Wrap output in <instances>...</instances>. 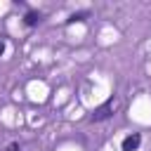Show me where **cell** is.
I'll list each match as a JSON object with an SVG mask.
<instances>
[{
  "label": "cell",
  "mask_w": 151,
  "mask_h": 151,
  "mask_svg": "<svg viewBox=\"0 0 151 151\" xmlns=\"http://www.w3.org/2000/svg\"><path fill=\"white\" fill-rule=\"evenodd\" d=\"M38 19H40V17H38L35 12H28V14H26V24H28V26H33V24H35Z\"/></svg>",
  "instance_id": "cell-3"
},
{
  "label": "cell",
  "mask_w": 151,
  "mask_h": 151,
  "mask_svg": "<svg viewBox=\"0 0 151 151\" xmlns=\"http://www.w3.org/2000/svg\"><path fill=\"white\" fill-rule=\"evenodd\" d=\"M139 144H142V134L139 132H132V134H127L123 139V151H137Z\"/></svg>",
  "instance_id": "cell-1"
},
{
  "label": "cell",
  "mask_w": 151,
  "mask_h": 151,
  "mask_svg": "<svg viewBox=\"0 0 151 151\" xmlns=\"http://www.w3.org/2000/svg\"><path fill=\"white\" fill-rule=\"evenodd\" d=\"M2 52H5V40L0 38V54H2Z\"/></svg>",
  "instance_id": "cell-6"
},
{
  "label": "cell",
  "mask_w": 151,
  "mask_h": 151,
  "mask_svg": "<svg viewBox=\"0 0 151 151\" xmlns=\"http://www.w3.org/2000/svg\"><path fill=\"white\" fill-rule=\"evenodd\" d=\"M83 17H85V12H80V14H73L68 21H83Z\"/></svg>",
  "instance_id": "cell-4"
},
{
  "label": "cell",
  "mask_w": 151,
  "mask_h": 151,
  "mask_svg": "<svg viewBox=\"0 0 151 151\" xmlns=\"http://www.w3.org/2000/svg\"><path fill=\"white\" fill-rule=\"evenodd\" d=\"M5 151H21V149H19V144H9Z\"/></svg>",
  "instance_id": "cell-5"
},
{
  "label": "cell",
  "mask_w": 151,
  "mask_h": 151,
  "mask_svg": "<svg viewBox=\"0 0 151 151\" xmlns=\"http://www.w3.org/2000/svg\"><path fill=\"white\" fill-rule=\"evenodd\" d=\"M111 111H113V99H109L104 106H99V109L92 113V120H104V118L111 116Z\"/></svg>",
  "instance_id": "cell-2"
}]
</instances>
